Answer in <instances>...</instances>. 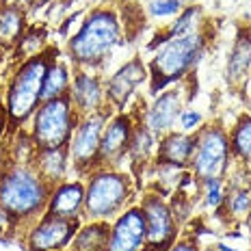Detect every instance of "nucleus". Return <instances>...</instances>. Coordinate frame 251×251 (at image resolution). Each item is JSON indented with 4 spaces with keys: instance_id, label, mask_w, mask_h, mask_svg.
Returning a JSON list of instances; mask_svg holds the SVG:
<instances>
[{
    "instance_id": "nucleus-15",
    "label": "nucleus",
    "mask_w": 251,
    "mask_h": 251,
    "mask_svg": "<svg viewBox=\"0 0 251 251\" xmlns=\"http://www.w3.org/2000/svg\"><path fill=\"white\" fill-rule=\"evenodd\" d=\"M70 100L76 106L78 115H91L102 111L104 98H106V91L102 89V82L98 76L87 74V72H80V74L74 76V82L70 87Z\"/></svg>"
},
{
    "instance_id": "nucleus-21",
    "label": "nucleus",
    "mask_w": 251,
    "mask_h": 251,
    "mask_svg": "<svg viewBox=\"0 0 251 251\" xmlns=\"http://www.w3.org/2000/svg\"><path fill=\"white\" fill-rule=\"evenodd\" d=\"M72 80H70V70L61 63L52 61L48 65V72H46L44 78V87H41V102L54 100V98H63L70 93Z\"/></svg>"
},
{
    "instance_id": "nucleus-32",
    "label": "nucleus",
    "mask_w": 251,
    "mask_h": 251,
    "mask_svg": "<svg viewBox=\"0 0 251 251\" xmlns=\"http://www.w3.org/2000/svg\"><path fill=\"white\" fill-rule=\"evenodd\" d=\"M37 0H2V4H11V7H18V9H28Z\"/></svg>"
},
{
    "instance_id": "nucleus-35",
    "label": "nucleus",
    "mask_w": 251,
    "mask_h": 251,
    "mask_svg": "<svg viewBox=\"0 0 251 251\" xmlns=\"http://www.w3.org/2000/svg\"><path fill=\"white\" fill-rule=\"evenodd\" d=\"M141 251H154V249H150V247H143V249H141Z\"/></svg>"
},
{
    "instance_id": "nucleus-36",
    "label": "nucleus",
    "mask_w": 251,
    "mask_h": 251,
    "mask_svg": "<svg viewBox=\"0 0 251 251\" xmlns=\"http://www.w3.org/2000/svg\"><path fill=\"white\" fill-rule=\"evenodd\" d=\"M37 2H46V0H37Z\"/></svg>"
},
{
    "instance_id": "nucleus-29",
    "label": "nucleus",
    "mask_w": 251,
    "mask_h": 251,
    "mask_svg": "<svg viewBox=\"0 0 251 251\" xmlns=\"http://www.w3.org/2000/svg\"><path fill=\"white\" fill-rule=\"evenodd\" d=\"M180 124L184 130H195L201 124V115L197 111H182L180 115Z\"/></svg>"
},
{
    "instance_id": "nucleus-16",
    "label": "nucleus",
    "mask_w": 251,
    "mask_h": 251,
    "mask_svg": "<svg viewBox=\"0 0 251 251\" xmlns=\"http://www.w3.org/2000/svg\"><path fill=\"white\" fill-rule=\"evenodd\" d=\"M85 206V186L80 182H63L52 186L48 200V214L63 219H78Z\"/></svg>"
},
{
    "instance_id": "nucleus-20",
    "label": "nucleus",
    "mask_w": 251,
    "mask_h": 251,
    "mask_svg": "<svg viewBox=\"0 0 251 251\" xmlns=\"http://www.w3.org/2000/svg\"><path fill=\"white\" fill-rule=\"evenodd\" d=\"M37 163H35V169L37 174L44 177L46 182L52 186H56V182L65 174V165H67V148H59V150H37Z\"/></svg>"
},
{
    "instance_id": "nucleus-34",
    "label": "nucleus",
    "mask_w": 251,
    "mask_h": 251,
    "mask_svg": "<svg viewBox=\"0 0 251 251\" xmlns=\"http://www.w3.org/2000/svg\"><path fill=\"white\" fill-rule=\"evenodd\" d=\"M217 249H219V251H236V249L227 247V245H223V243H221V245H217Z\"/></svg>"
},
{
    "instance_id": "nucleus-10",
    "label": "nucleus",
    "mask_w": 251,
    "mask_h": 251,
    "mask_svg": "<svg viewBox=\"0 0 251 251\" xmlns=\"http://www.w3.org/2000/svg\"><path fill=\"white\" fill-rule=\"evenodd\" d=\"M78 232V219H63L48 214L28 232L30 251H61L74 240Z\"/></svg>"
},
{
    "instance_id": "nucleus-38",
    "label": "nucleus",
    "mask_w": 251,
    "mask_h": 251,
    "mask_svg": "<svg viewBox=\"0 0 251 251\" xmlns=\"http://www.w3.org/2000/svg\"><path fill=\"white\" fill-rule=\"evenodd\" d=\"M0 7H2V0H0Z\"/></svg>"
},
{
    "instance_id": "nucleus-17",
    "label": "nucleus",
    "mask_w": 251,
    "mask_h": 251,
    "mask_svg": "<svg viewBox=\"0 0 251 251\" xmlns=\"http://www.w3.org/2000/svg\"><path fill=\"white\" fill-rule=\"evenodd\" d=\"M193 151H195V137H188V134H182V132L180 134L171 132L160 141L158 163L184 167L186 163H191Z\"/></svg>"
},
{
    "instance_id": "nucleus-6",
    "label": "nucleus",
    "mask_w": 251,
    "mask_h": 251,
    "mask_svg": "<svg viewBox=\"0 0 251 251\" xmlns=\"http://www.w3.org/2000/svg\"><path fill=\"white\" fill-rule=\"evenodd\" d=\"M132 195L130 177L111 169H100L91 176L85 188L82 212L91 221H106L126 206Z\"/></svg>"
},
{
    "instance_id": "nucleus-26",
    "label": "nucleus",
    "mask_w": 251,
    "mask_h": 251,
    "mask_svg": "<svg viewBox=\"0 0 251 251\" xmlns=\"http://www.w3.org/2000/svg\"><path fill=\"white\" fill-rule=\"evenodd\" d=\"M148 11L151 18H171L182 11V7L174 0H150L148 2Z\"/></svg>"
},
{
    "instance_id": "nucleus-5",
    "label": "nucleus",
    "mask_w": 251,
    "mask_h": 251,
    "mask_svg": "<svg viewBox=\"0 0 251 251\" xmlns=\"http://www.w3.org/2000/svg\"><path fill=\"white\" fill-rule=\"evenodd\" d=\"M78 124V113L72 108L70 96L41 102L33 115V143L37 150L67 148Z\"/></svg>"
},
{
    "instance_id": "nucleus-4",
    "label": "nucleus",
    "mask_w": 251,
    "mask_h": 251,
    "mask_svg": "<svg viewBox=\"0 0 251 251\" xmlns=\"http://www.w3.org/2000/svg\"><path fill=\"white\" fill-rule=\"evenodd\" d=\"M52 59L46 52L35 54L26 59L22 65L15 70V74L9 82L7 89V113L9 124L22 126L28 117H33L35 111L41 104V87H44V78L48 72V65Z\"/></svg>"
},
{
    "instance_id": "nucleus-25",
    "label": "nucleus",
    "mask_w": 251,
    "mask_h": 251,
    "mask_svg": "<svg viewBox=\"0 0 251 251\" xmlns=\"http://www.w3.org/2000/svg\"><path fill=\"white\" fill-rule=\"evenodd\" d=\"M232 150L240 158L251 160V119H245L236 126L232 134Z\"/></svg>"
},
{
    "instance_id": "nucleus-37",
    "label": "nucleus",
    "mask_w": 251,
    "mask_h": 251,
    "mask_svg": "<svg viewBox=\"0 0 251 251\" xmlns=\"http://www.w3.org/2000/svg\"><path fill=\"white\" fill-rule=\"evenodd\" d=\"M249 226H251V217H249Z\"/></svg>"
},
{
    "instance_id": "nucleus-8",
    "label": "nucleus",
    "mask_w": 251,
    "mask_h": 251,
    "mask_svg": "<svg viewBox=\"0 0 251 251\" xmlns=\"http://www.w3.org/2000/svg\"><path fill=\"white\" fill-rule=\"evenodd\" d=\"M106 122H108V113L98 111V113L85 115L76 124L70 143H67V154H70V158L74 160L76 167L89 169L91 165L98 163L100 141H102L104 128H106Z\"/></svg>"
},
{
    "instance_id": "nucleus-31",
    "label": "nucleus",
    "mask_w": 251,
    "mask_h": 251,
    "mask_svg": "<svg viewBox=\"0 0 251 251\" xmlns=\"http://www.w3.org/2000/svg\"><path fill=\"white\" fill-rule=\"evenodd\" d=\"M9 124V113H7V104L2 102V98H0V134L4 132V128H7Z\"/></svg>"
},
{
    "instance_id": "nucleus-2",
    "label": "nucleus",
    "mask_w": 251,
    "mask_h": 251,
    "mask_svg": "<svg viewBox=\"0 0 251 251\" xmlns=\"http://www.w3.org/2000/svg\"><path fill=\"white\" fill-rule=\"evenodd\" d=\"M203 50H206V37L201 30L177 35L160 44L158 52L150 63L151 93H158L167 85L184 78L200 63Z\"/></svg>"
},
{
    "instance_id": "nucleus-19",
    "label": "nucleus",
    "mask_w": 251,
    "mask_h": 251,
    "mask_svg": "<svg viewBox=\"0 0 251 251\" xmlns=\"http://www.w3.org/2000/svg\"><path fill=\"white\" fill-rule=\"evenodd\" d=\"M111 227L104 221H91L89 226L78 227L74 236V251H108Z\"/></svg>"
},
{
    "instance_id": "nucleus-14",
    "label": "nucleus",
    "mask_w": 251,
    "mask_h": 251,
    "mask_svg": "<svg viewBox=\"0 0 251 251\" xmlns=\"http://www.w3.org/2000/svg\"><path fill=\"white\" fill-rule=\"evenodd\" d=\"M180 115H182V91L171 89V91H165L163 96L156 98V102L148 108L143 126L151 134H167L176 126Z\"/></svg>"
},
{
    "instance_id": "nucleus-9",
    "label": "nucleus",
    "mask_w": 251,
    "mask_h": 251,
    "mask_svg": "<svg viewBox=\"0 0 251 251\" xmlns=\"http://www.w3.org/2000/svg\"><path fill=\"white\" fill-rule=\"evenodd\" d=\"M141 210L148 227V247L154 251H167L176 243V221L171 208L160 200V195H145Z\"/></svg>"
},
{
    "instance_id": "nucleus-12",
    "label": "nucleus",
    "mask_w": 251,
    "mask_h": 251,
    "mask_svg": "<svg viewBox=\"0 0 251 251\" xmlns=\"http://www.w3.org/2000/svg\"><path fill=\"white\" fill-rule=\"evenodd\" d=\"M130 139H132V122H130V117L128 115L113 117L102 132L98 163L113 165L117 160H122L126 151L130 150Z\"/></svg>"
},
{
    "instance_id": "nucleus-39",
    "label": "nucleus",
    "mask_w": 251,
    "mask_h": 251,
    "mask_svg": "<svg viewBox=\"0 0 251 251\" xmlns=\"http://www.w3.org/2000/svg\"><path fill=\"white\" fill-rule=\"evenodd\" d=\"M208 251H212V249H208ZM217 251H219V249H217Z\"/></svg>"
},
{
    "instance_id": "nucleus-28",
    "label": "nucleus",
    "mask_w": 251,
    "mask_h": 251,
    "mask_svg": "<svg viewBox=\"0 0 251 251\" xmlns=\"http://www.w3.org/2000/svg\"><path fill=\"white\" fill-rule=\"evenodd\" d=\"M229 208H232L234 214H247L251 208V193L240 191L229 200Z\"/></svg>"
},
{
    "instance_id": "nucleus-18",
    "label": "nucleus",
    "mask_w": 251,
    "mask_h": 251,
    "mask_svg": "<svg viewBox=\"0 0 251 251\" xmlns=\"http://www.w3.org/2000/svg\"><path fill=\"white\" fill-rule=\"evenodd\" d=\"M26 28V13L24 9L2 4L0 7V46L2 48H13L24 37Z\"/></svg>"
},
{
    "instance_id": "nucleus-11",
    "label": "nucleus",
    "mask_w": 251,
    "mask_h": 251,
    "mask_svg": "<svg viewBox=\"0 0 251 251\" xmlns=\"http://www.w3.org/2000/svg\"><path fill=\"white\" fill-rule=\"evenodd\" d=\"M148 247V227L141 208H128L111 227L108 251H141Z\"/></svg>"
},
{
    "instance_id": "nucleus-1",
    "label": "nucleus",
    "mask_w": 251,
    "mask_h": 251,
    "mask_svg": "<svg viewBox=\"0 0 251 251\" xmlns=\"http://www.w3.org/2000/svg\"><path fill=\"white\" fill-rule=\"evenodd\" d=\"M50 191L52 186L37 169L20 163L7 167L0 171V212L18 221L30 219L48 206Z\"/></svg>"
},
{
    "instance_id": "nucleus-30",
    "label": "nucleus",
    "mask_w": 251,
    "mask_h": 251,
    "mask_svg": "<svg viewBox=\"0 0 251 251\" xmlns=\"http://www.w3.org/2000/svg\"><path fill=\"white\" fill-rule=\"evenodd\" d=\"M167 251H200L197 249L195 243H191V240H180V243H174Z\"/></svg>"
},
{
    "instance_id": "nucleus-22",
    "label": "nucleus",
    "mask_w": 251,
    "mask_h": 251,
    "mask_svg": "<svg viewBox=\"0 0 251 251\" xmlns=\"http://www.w3.org/2000/svg\"><path fill=\"white\" fill-rule=\"evenodd\" d=\"M249 65H251V30H243V33L238 35L232 52H229L227 78L234 82L240 80V78L247 74Z\"/></svg>"
},
{
    "instance_id": "nucleus-3",
    "label": "nucleus",
    "mask_w": 251,
    "mask_h": 251,
    "mask_svg": "<svg viewBox=\"0 0 251 251\" xmlns=\"http://www.w3.org/2000/svg\"><path fill=\"white\" fill-rule=\"evenodd\" d=\"M119 44V20L108 9H96L87 15L80 30L70 39V56L78 65H98Z\"/></svg>"
},
{
    "instance_id": "nucleus-27",
    "label": "nucleus",
    "mask_w": 251,
    "mask_h": 251,
    "mask_svg": "<svg viewBox=\"0 0 251 251\" xmlns=\"http://www.w3.org/2000/svg\"><path fill=\"white\" fill-rule=\"evenodd\" d=\"M203 188H206V203L210 208H219L223 201V193H221V180L219 177H208V180H201Z\"/></svg>"
},
{
    "instance_id": "nucleus-24",
    "label": "nucleus",
    "mask_w": 251,
    "mask_h": 251,
    "mask_svg": "<svg viewBox=\"0 0 251 251\" xmlns=\"http://www.w3.org/2000/svg\"><path fill=\"white\" fill-rule=\"evenodd\" d=\"M151 148H154V139H151V132L145 126H139V128L132 130V139H130V150L128 154L132 156L134 160H145L150 156Z\"/></svg>"
},
{
    "instance_id": "nucleus-33",
    "label": "nucleus",
    "mask_w": 251,
    "mask_h": 251,
    "mask_svg": "<svg viewBox=\"0 0 251 251\" xmlns=\"http://www.w3.org/2000/svg\"><path fill=\"white\" fill-rule=\"evenodd\" d=\"M174 2H177L182 9H186V7H191V2H195V0H174Z\"/></svg>"
},
{
    "instance_id": "nucleus-7",
    "label": "nucleus",
    "mask_w": 251,
    "mask_h": 251,
    "mask_svg": "<svg viewBox=\"0 0 251 251\" xmlns=\"http://www.w3.org/2000/svg\"><path fill=\"white\" fill-rule=\"evenodd\" d=\"M229 158V141L227 134L217 126H208L200 130L195 137V151H193V171L197 177L208 180V177H219L226 174Z\"/></svg>"
},
{
    "instance_id": "nucleus-13",
    "label": "nucleus",
    "mask_w": 251,
    "mask_h": 251,
    "mask_svg": "<svg viewBox=\"0 0 251 251\" xmlns=\"http://www.w3.org/2000/svg\"><path fill=\"white\" fill-rule=\"evenodd\" d=\"M148 76H150L148 67L143 65V61L141 59L128 61L126 65H122L111 78H108V82H106V100L111 104H115L117 108H124L126 102H128V98L134 93V89H137Z\"/></svg>"
},
{
    "instance_id": "nucleus-23",
    "label": "nucleus",
    "mask_w": 251,
    "mask_h": 251,
    "mask_svg": "<svg viewBox=\"0 0 251 251\" xmlns=\"http://www.w3.org/2000/svg\"><path fill=\"white\" fill-rule=\"evenodd\" d=\"M200 20H201V9L200 7H186L182 9L180 13H177L176 22L167 28V33L158 35V39L151 44V48H156L158 44H165L167 39L171 37H177V35H184V33H193V30H197V26H200Z\"/></svg>"
}]
</instances>
